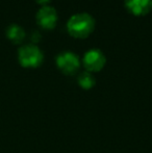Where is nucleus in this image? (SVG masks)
Returning <instances> with one entry per match:
<instances>
[{
	"label": "nucleus",
	"instance_id": "f257e3e1",
	"mask_svg": "<svg viewBox=\"0 0 152 153\" xmlns=\"http://www.w3.org/2000/svg\"><path fill=\"white\" fill-rule=\"evenodd\" d=\"M95 28V19L87 13L74 14L67 22V29L71 36L82 39L87 36Z\"/></svg>",
	"mask_w": 152,
	"mask_h": 153
},
{
	"label": "nucleus",
	"instance_id": "f03ea898",
	"mask_svg": "<svg viewBox=\"0 0 152 153\" xmlns=\"http://www.w3.org/2000/svg\"><path fill=\"white\" fill-rule=\"evenodd\" d=\"M19 62L26 68H36L43 62L44 54L42 50L33 43L25 44L18 50Z\"/></svg>",
	"mask_w": 152,
	"mask_h": 153
},
{
	"label": "nucleus",
	"instance_id": "7ed1b4c3",
	"mask_svg": "<svg viewBox=\"0 0 152 153\" xmlns=\"http://www.w3.org/2000/svg\"><path fill=\"white\" fill-rule=\"evenodd\" d=\"M56 65L65 74H74L80 67L78 55L72 51H64L56 56Z\"/></svg>",
	"mask_w": 152,
	"mask_h": 153
},
{
	"label": "nucleus",
	"instance_id": "20e7f679",
	"mask_svg": "<svg viewBox=\"0 0 152 153\" xmlns=\"http://www.w3.org/2000/svg\"><path fill=\"white\" fill-rule=\"evenodd\" d=\"M106 62L105 55L99 49H90L89 51L85 53L83 55V66L85 67L87 71L89 72H97V71H100L102 68L104 67Z\"/></svg>",
	"mask_w": 152,
	"mask_h": 153
},
{
	"label": "nucleus",
	"instance_id": "39448f33",
	"mask_svg": "<svg viewBox=\"0 0 152 153\" xmlns=\"http://www.w3.org/2000/svg\"><path fill=\"white\" fill-rule=\"evenodd\" d=\"M57 12L54 7L50 5H43L37 13L38 23L46 29H51L57 23Z\"/></svg>",
	"mask_w": 152,
	"mask_h": 153
},
{
	"label": "nucleus",
	"instance_id": "423d86ee",
	"mask_svg": "<svg viewBox=\"0 0 152 153\" xmlns=\"http://www.w3.org/2000/svg\"><path fill=\"white\" fill-rule=\"evenodd\" d=\"M125 5L132 14L141 16L152 10V0H125Z\"/></svg>",
	"mask_w": 152,
	"mask_h": 153
},
{
	"label": "nucleus",
	"instance_id": "0eeeda50",
	"mask_svg": "<svg viewBox=\"0 0 152 153\" xmlns=\"http://www.w3.org/2000/svg\"><path fill=\"white\" fill-rule=\"evenodd\" d=\"M5 32L7 38L15 43H21L24 40L25 36H26L24 28L21 25L17 24V23H12V24L8 25L6 27Z\"/></svg>",
	"mask_w": 152,
	"mask_h": 153
},
{
	"label": "nucleus",
	"instance_id": "6e6552de",
	"mask_svg": "<svg viewBox=\"0 0 152 153\" xmlns=\"http://www.w3.org/2000/svg\"><path fill=\"white\" fill-rule=\"evenodd\" d=\"M78 83L82 89H85V90H89L91 88H93L96 83V80H95V77L93 76L91 72L89 71H83L79 74L78 76Z\"/></svg>",
	"mask_w": 152,
	"mask_h": 153
},
{
	"label": "nucleus",
	"instance_id": "1a4fd4ad",
	"mask_svg": "<svg viewBox=\"0 0 152 153\" xmlns=\"http://www.w3.org/2000/svg\"><path fill=\"white\" fill-rule=\"evenodd\" d=\"M41 38H42V34H41V32L39 30H33L30 33V40L31 42L35 44V43L39 42V41L41 40Z\"/></svg>",
	"mask_w": 152,
	"mask_h": 153
},
{
	"label": "nucleus",
	"instance_id": "9d476101",
	"mask_svg": "<svg viewBox=\"0 0 152 153\" xmlns=\"http://www.w3.org/2000/svg\"><path fill=\"white\" fill-rule=\"evenodd\" d=\"M40 4H44V5H46V3H48L50 0H37Z\"/></svg>",
	"mask_w": 152,
	"mask_h": 153
}]
</instances>
